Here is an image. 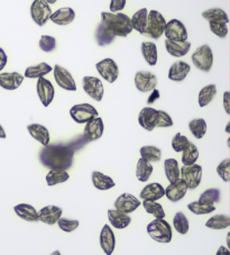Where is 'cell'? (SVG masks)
Listing matches in <instances>:
<instances>
[{"label": "cell", "instance_id": "6da1fadb", "mask_svg": "<svg viewBox=\"0 0 230 255\" xmlns=\"http://www.w3.org/2000/svg\"><path fill=\"white\" fill-rule=\"evenodd\" d=\"M75 148L71 144H48L39 152V162L50 170L66 171L73 164Z\"/></svg>", "mask_w": 230, "mask_h": 255}, {"label": "cell", "instance_id": "7a4b0ae2", "mask_svg": "<svg viewBox=\"0 0 230 255\" xmlns=\"http://www.w3.org/2000/svg\"><path fill=\"white\" fill-rule=\"evenodd\" d=\"M101 24L114 36L127 37L132 32L130 18L122 12L112 14V12L103 11L101 12Z\"/></svg>", "mask_w": 230, "mask_h": 255}, {"label": "cell", "instance_id": "3957f363", "mask_svg": "<svg viewBox=\"0 0 230 255\" xmlns=\"http://www.w3.org/2000/svg\"><path fill=\"white\" fill-rule=\"evenodd\" d=\"M147 233L152 240L167 244L172 241V227L165 219H154L147 225Z\"/></svg>", "mask_w": 230, "mask_h": 255}, {"label": "cell", "instance_id": "277c9868", "mask_svg": "<svg viewBox=\"0 0 230 255\" xmlns=\"http://www.w3.org/2000/svg\"><path fill=\"white\" fill-rule=\"evenodd\" d=\"M165 25L166 20L161 12L157 10H150L147 15V24H146L144 36L158 39L164 34Z\"/></svg>", "mask_w": 230, "mask_h": 255}, {"label": "cell", "instance_id": "5b68a950", "mask_svg": "<svg viewBox=\"0 0 230 255\" xmlns=\"http://www.w3.org/2000/svg\"><path fill=\"white\" fill-rule=\"evenodd\" d=\"M192 62L194 67L203 72H209L214 64V53L209 45H202L198 47L192 54Z\"/></svg>", "mask_w": 230, "mask_h": 255}, {"label": "cell", "instance_id": "8992f818", "mask_svg": "<svg viewBox=\"0 0 230 255\" xmlns=\"http://www.w3.org/2000/svg\"><path fill=\"white\" fill-rule=\"evenodd\" d=\"M203 170L201 165L192 164V165H183V168L180 169V179H182L188 190H194L200 186L202 179Z\"/></svg>", "mask_w": 230, "mask_h": 255}, {"label": "cell", "instance_id": "52a82bcc", "mask_svg": "<svg viewBox=\"0 0 230 255\" xmlns=\"http://www.w3.org/2000/svg\"><path fill=\"white\" fill-rule=\"evenodd\" d=\"M70 115L78 124H87L98 117V111L90 104H79L70 109Z\"/></svg>", "mask_w": 230, "mask_h": 255}, {"label": "cell", "instance_id": "ba28073f", "mask_svg": "<svg viewBox=\"0 0 230 255\" xmlns=\"http://www.w3.org/2000/svg\"><path fill=\"white\" fill-rule=\"evenodd\" d=\"M30 16L38 26H44L51 18L52 9L45 0H35L30 6Z\"/></svg>", "mask_w": 230, "mask_h": 255}, {"label": "cell", "instance_id": "9c48e42d", "mask_svg": "<svg viewBox=\"0 0 230 255\" xmlns=\"http://www.w3.org/2000/svg\"><path fill=\"white\" fill-rule=\"evenodd\" d=\"M164 35L169 41H188V30L185 28V25L179 19L167 21Z\"/></svg>", "mask_w": 230, "mask_h": 255}, {"label": "cell", "instance_id": "30bf717a", "mask_svg": "<svg viewBox=\"0 0 230 255\" xmlns=\"http://www.w3.org/2000/svg\"><path fill=\"white\" fill-rule=\"evenodd\" d=\"M82 87L86 94L96 101H101L104 98L105 89L99 78L85 77L82 79Z\"/></svg>", "mask_w": 230, "mask_h": 255}, {"label": "cell", "instance_id": "8fae6325", "mask_svg": "<svg viewBox=\"0 0 230 255\" xmlns=\"http://www.w3.org/2000/svg\"><path fill=\"white\" fill-rule=\"evenodd\" d=\"M97 71L101 78H104L109 83H114L118 79L119 69L117 63L113 59H105L96 64Z\"/></svg>", "mask_w": 230, "mask_h": 255}, {"label": "cell", "instance_id": "7c38bea8", "mask_svg": "<svg viewBox=\"0 0 230 255\" xmlns=\"http://www.w3.org/2000/svg\"><path fill=\"white\" fill-rule=\"evenodd\" d=\"M135 86L140 92H149L156 89L157 78L149 71H138L135 76Z\"/></svg>", "mask_w": 230, "mask_h": 255}, {"label": "cell", "instance_id": "4fadbf2b", "mask_svg": "<svg viewBox=\"0 0 230 255\" xmlns=\"http://www.w3.org/2000/svg\"><path fill=\"white\" fill-rule=\"evenodd\" d=\"M36 87L37 96L39 100H41L42 105L44 107H48L52 104L55 96V90L52 82L45 78H39L37 80Z\"/></svg>", "mask_w": 230, "mask_h": 255}, {"label": "cell", "instance_id": "5bb4252c", "mask_svg": "<svg viewBox=\"0 0 230 255\" xmlns=\"http://www.w3.org/2000/svg\"><path fill=\"white\" fill-rule=\"evenodd\" d=\"M140 206V200L130 193H122L115 201V209L123 214L129 215Z\"/></svg>", "mask_w": 230, "mask_h": 255}, {"label": "cell", "instance_id": "9a60e30c", "mask_svg": "<svg viewBox=\"0 0 230 255\" xmlns=\"http://www.w3.org/2000/svg\"><path fill=\"white\" fill-rule=\"evenodd\" d=\"M53 72H54L56 83L62 88V89L68 91L77 90V83H75L72 74H71L65 68L56 64L54 69H53Z\"/></svg>", "mask_w": 230, "mask_h": 255}, {"label": "cell", "instance_id": "2e32d148", "mask_svg": "<svg viewBox=\"0 0 230 255\" xmlns=\"http://www.w3.org/2000/svg\"><path fill=\"white\" fill-rule=\"evenodd\" d=\"M104 130L105 125L103 120L100 117H96L95 120L86 124L85 131H83V138H85V140L94 142V140L99 139L103 136Z\"/></svg>", "mask_w": 230, "mask_h": 255}, {"label": "cell", "instance_id": "e0dca14e", "mask_svg": "<svg viewBox=\"0 0 230 255\" xmlns=\"http://www.w3.org/2000/svg\"><path fill=\"white\" fill-rule=\"evenodd\" d=\"M38 213V222H42L47 225H55L59 222V219L62 217L63 210L57 206H46L42 208Z\"/></svg>", "mask_w": 230, "mask_h": 255}, {"label": "cell", "instance_id": "ac0fdd59", "mask_svg": "<svg viewBox=\"0 0 230 255\" xmlns=\"http://www.w3.org/2000/svg\"><path fill=\"white\" fill-rule=\"evenodd\" d=\"M100 246L106 255H112L116 248V237L109 225H105L100 233Z\"/></svg>", "mask_w": 230, "mask_h": 255}, {"label": "cell", "instance_id": "d6986e66", "mask_svg": "<svg viewBox=\"0 0 230 255\" xmlns=\"http://www.w3.org/2000/svg\"><path fill=\"white\" fill-rule=\"evenodd\" d=\"M188 188L185 186V183L182 179L176 180L175 182L170 183V186H167L165 189V196L167 199L172 202H178L182 200L187 195Z\"/></svg>", "mask_w": 230, "mask_h": 255}, {"label": "cell", "instance_id": "ffe728a7", "mask_svg": "<svg viewBox=\"0 0 230 255\" xmlns=\"http://www.w3.org/2000/svg\"><path fill=\"white\" fill-rule=\"evenodd\" d=\"M165 196V189L162 184L154 182L146 186L140 191V199L143 201H157Z\"/></svg>", "mask_w": 230, "mask_h": 255}, {"label": "cell", "instance_id": "44dd1931", "mask_svg": "<svg viewBox=\"0 0 230 255\" xmlns=\"http://www.w3.org/2000/svg\"><path fill=\"white\" fill-rule=\"evenodd\" d=\"M24 81V76L18 72H5L0 74V87L6 90H16Z\"/></svg>", "mask_w": 230, "mask_h": 255}, {"label": "cell", "instance_id": "7402d4cb", "mask_svg": "<svg viewBox=\"0 0 230 255\" xmlns=\"http://www.w3.org/2000/svg\"><path fill=\"white\" fill-rule=\"evenodd\" d=\"M165 47L167 53L174 58H182L189 53L191 48V43L188 41H165Z\"/></svg>", "mask_w": 230, "mask_h": 255}, {"label": "cell", "instance_id": "603a6c76", "mask_svg": "<svg viewBox=\"0 0 230 255\" xmlns=\"http://www.w3.org/2000/svg\"><path fill=\"white\" fill-rule=\"evenodd\" d=\"M157 111L152 107H145L140 111L138 115V124L143 127L144 129L152 131L155 128Z\"/></svg>", "mask_w": 230, "mask_h": 255}, {"label": "cell", "instance_id": "cb8c5ba5", "mask_svg": "<svg viewBox=\"0 0 230 255\" xmlns=\"http://www.w3.org/2000/svg\"><path fill=\"white\" fill-rule=\"evenodd\" d=\"M190 70H191L190 64L183 62V61H178V62L172 64V67L170 68L169 79L174 82L183 81L190 73Z\"/></svg>", "mask_w": 230, "mask_h": 255}, {"label": "cell", "instance_id": "d4e9b609", "mask_svg": "<svg viewBox=\"0 0 230 255\" xmlns=\"http://www.w3.org/2000/svg\"><path fill=\"white\" fill-rule=\"evenodd\" d=\"M27 130L29 135L32 136L34 139H36L38 143H41L44 147L50 144V131H48L45 126H43L41 124H30L27 126Z\"/></svg>", "mask_w": 230, "mask_h": 255}, {"label": "cell", "instance_id": "484cf974", "mask_svg": "<svg viewBox=\"0 0 230 255\" xmlns=\"http://www.w3.org/2000/svg\"><path fill=\"white\" fill-rule=\"evenodd\" d=\"M108 219L112 226L117 228V230H123L130 225L131 217L129 215L123 214L116 209H109L108 210Z\"/></svg>", "mask_w": 230, "mask_h": 255}, {"label": "cell", "instance_id": "4316f807", "mask_svg": "<svg viewBox=\"0 0 230 255\" xmlns=\"http://www.w3.org/2000/svg\"><path fill=\"white\" fill-rule=\"evenodd\" d=\"M75 18V12L70 7H63L57 9L55 12H52L51 20L53 23L60 26H65L72 23Z\"/></svg>", "mask_w": 230, "mask_h": 255}, {"label": "cell", "instance_id": "83f0119b", "mask_svg": "<svg viewBox=\"0 0 230 255\" xmlns=\"http://www.w3.org/2000/svg\"><path fill=\"white\" fill-rule=\"evenodd\" d=\"M14 210L17 216L21 219H24L26 222H30V223L38 222V213L32 205L19 204L15 206Z\"/></svg>", "mask_w": 230, "mask_h": 255}, {"label": "cell", "instance_id": "f1b7e54d", "mask_svg": "<svg viewBox=\"0 0 230 255\" xmlns=\"http://www.w3.org/2000/svg\"><path fill=\"white\" fill-rule=\"evenodd\" d=\"M91 179H92V184H94L95 188H97L98 190H101V191L109 190V189H112L116 186V182H115L112 178L99 172V171H94L91 174Z\"/></svg>", "mask_w": 230, "mask_h": 255}, {"label": "cell", "instance_id": "f546056e", "mask_svg": "<svg viewBox=\"0 0 230 255\" xmlns=\"http://www.w3.org/2000/svg\"><path fill=\"white\" fill-rule=\"evenodd\" d=\"M141 54H143L146 63L149 64L150 67L156 65L158 60V52L157 46L154 42H143L140 46Z\"/></svg>", "mask_w": 230, "mask_h": 255}, {"label": "cell", "instance_id": "4dcf8cb0", "mask_svg": "<svg viewBox=\"0 0 230 255\" xmlns=\"http://www.w3.org/2000/svg\"><path fill=\"white\" fill-rule=\"evenodd\" d=\"M147 15L148 10L146 8H141L138 11H136L132 17L130 18L131 21V27L132 30H136L140 35L145 34L146 29V24H147Z\"/></svg>", "mask_w": 230, "mask_h": 255}, {"label": "cell", "instance_id": "1f68e13d", "mask_svg": "<svg viewBox=\"0 0 230 255\" xmlns=\"http://www.w3.org/2000/svg\"><path fill=\"white\" fill-rule=\"evenodd\" d=\"M202 17L209 23H220L228 24L229 18L227 12L221 9V8H210L202 12Z\"/></svg>", "mask_w": 230, "mask_h": 255}, {"label": "cell", "instance_id": "d6a6232c", "mask_svg": "<svg viewBox=\"0 0 230 255\" xmlns=\"http://www.w3.org/2000/svg\"><path fill=\"white\" fill-rule=\"evenodd\" d=\"M53 70L50 64L42 62L33 67H28L25 70V78L28 79H39L50 73Z\"/></svg>", "mask_w": 230, "mask_h": 255}, {"label": "cell", "instance_id": "836d02e7", "mask_svg": "<svg viewBox=\"0 0 230 255\" xmlns=\"http://www.w3.org/2000/svg\"><path fill=\"white\" fill-rule=\"evenodd\" d=\"M153 165L149 162L145 161L143 159H139L136 165V177L140 182L148 181L150 175L153 173Z\"/></svg>", "mask_w": 230, "mask_h": 255}, {"label": "cell", "instance_id": "e575fe53", "mask_svg": "<svg viewBox=\"0 0 230 255\" xmlns=\"http://www.w3.org/2000/svg\"><path fill=\"white\" fill-rule=\"evenodd\" d=\"M206 226L216 231L226 230L230 226V217L228 215H215V216L208 219Z\"/></svg>", "mask_w": 230, "mask_h": 255}, {"label": "cell", "instance_id": "d590c367", "mask_svg": "<svg viewBox=\"0 0 230 255\" xmlns=\"http://www.w3.org/2000/svg\"><path fill=\"white\" fill-rule=\"evenodd\" d=\"M216 95H217L216 85H208L206 87H203L200 90V92H199V97H198L199 106L201 108L208 106V105L214 100Z\"/></svg>", "mask_w": 230, "mask_h": 255}, {"label": "cell", "instance_id": "8d00e7d4", "mask_svg": "<svg viewBox=\"0 0 230 255\" xmlns=\"http://www.w3.org/2000/svg\"><path fill=\"white\" fill-rule=\"evenodd\" d=\"M164 171L170 183H173L180 179V166L175 159H166L164 161Z\"/></svg>", "mask_w": 230, "mask_h": 255}, {"label": "cell", "instance_id": "74e56055", "mask_svg": "<svg viewBox=\"0 0 230 255\" xmlns=\"http://www.w3.org/2000/svg\"><path fill=\"white\" fill-rule=\"evenodd\" d=\"M140 159L153 163V162H158L161 160L162 151L156 146H152V145H147V146H143L139 149Z\"/></svg>", "mask_w": 230, "mask_h": 255}, {"label": "cell", "instance_id": "f35d334b", "mask_svg": "<svg viewBox=\"0 0 230 255\" xmlns=\"http://www.w3.org/2000/svg\"><path fill=\"white\" fill-rule=\"evenodd\" d=\"M115 38H116V36H114V35L110 33L103 24L100 23L98 25V27L96 29V39L99 46L103 47V46L109 45V44L115 42Z\"/></svg>", "mask_w": 230, "mask_h": 255}, {"label": "cell", "instance_id": "ab89813d", "mask_svg": "<svg viewBox=\"0 0 230 255\" xmlns=\"http://www.w3.org/2000/svg\"><path fill=\"white\" fill-rule=\"evenodd\" d=\"M221 199V191L218 188H210L207 189L206 191H203L200 198H199V202L206 205H211L215 206V204H218Z\"/></svg>", "mask_w": 230, "mask_h": 255}, {"label": "cell", "instance_id": "60d3db41", "mask_svg": "<svg viewBox=\"0 0 230 255\" xmlns=\"http://www.w3.org/2000/svg\"><path fill=\"white\" fill-rule=\"evenodd\" d=\"M189 129L194 137L201 139L207 133V122L203 118H194L189 123Z\"/></svg>", "mask_w": 230, "mask_h": 255}, {"label": "cell", "instance_id": "b9f144b4", "mask_svg": "<svg viewBox=\"0 0 230 255\" xmlns=\"http://www.w3.org/2000/svg\"><path fill=\"white\" fill-rule=\"evenodd\" d=\"M199 159V149L193 143L190 142L187 147L182 151V163L183 165L196 164Z\"/></svg>", "mask_w": 230, "mask_h": 255}, {"label": "cell", "instance_id": "7bdbcfd3", "mask_svg": "<svg viewBox=\"0 0 230 255\" xmlns=\"http://www.w3.org/2000/svg\"><path fill=\"white\" fill-rule=\"evenodd\" d=\"M70 179L69 173L66 171L61 170H50V172L46 174V183L47 186L53 187L59 183L66 182Z\"/></svg>", "mask_w": 230, "mask_h": 255}, {"label": "cell", "instance_id": "ee69618b", "mask_svg": "<svg viewBox=\"0 0 230 255\" xmlns=\"http://www.w3.org/2000/svg\"><path fill=\"white\" fill-rule=\"evenodd\" d=\"M146 213L153 215L155 219H164L165 218V212L163 209V206L158 204L157 201H143L141 202Z\"/></svg>", "mask_w": 230, "mask_h": 255}, {"label": "cell", "instance_id": "f6af8a7d", "mask_svg": "<svg viewBox=\"0 0 230 255\" xmlns=\"http://www.w3.org/2000/svg\"><path fill=\"white\" fill-rule=\"evenodd\" d=\"M173 226L176 230V232L181 235H185L188 234L189 228H190V224H189V219L187 216L182 213L179 212L174 215L173 218Z\"/></svg>", "mask_w": 230, "mask_h": 255}, {"label": "cell", "instance_id": "bcb514c9", "mask_svg": "<svg viewBox=\"0 0 230 255\" xmlns=\"http://www.w3.org/2000/svg\"><path fill=\"white\" fill-rule=\"evenodd\" d=\"M188 209L194 215H208L214 213L216 210V207L211 205L201 204V202L199 201H193L191 204L188 205Z\"/></svg>", "mask_w": 230, "mask_h": 255}, {"label": "cell", "instance_id": "7dc6e473", "mask_svg": "<svg viewBox=\"0 0 230 255\" xmlns=\"http://www.w3.org/2000/svg\"><path fill=\"white\" fill-rule=\"evenodd\" d=\"M39 48L44 52H53L56 47V39L51 35H43L38 42Z\"/></svg>", "mask_w": 230, "mask_h": 255}, {"label": "cell", "instance_id": "c3c4849f", "mask_svg": "<svg viewBox=\"0 0 230 255\" xmlns=\"http://www.w3.org/2000/svg\"><path fill=\"white\" fill-rule=\"evenodd\" d=\"M59 225L60 230L65 233H72L73 231L77 230L80 225V223L77 219H69V218H60L59 222L56 223Z\"/></svg>", "mask_w": 230, "mask_h": 255}, {"label": "cell", "instance_id": "681fc988", "mask_svg": "<svg viewBox=\"0 0 230 255\" xmlns=\"http://www.w3.org/2000/svg\"><path fill=\"white\" fill-rule=\"evenodd\" d=\"M172 126H173V120H172L169 114L164 111H157L155 128L156 127H158V128H166V127Z\"/></svg>", "mask_w": 230, "mask_h": 255}, {"label": "cell", "instance_id": "f907efd6", "mask_svg": "<svg viewBox=\"0 0 230 255\" xmlns=\"http://www.w3.org/2000/svg\"><path fill=\"white\" fill-rule=\"evenodd\" d=\"M190 140L187 136H184L181 133H176L173 139H172V148H173L176 153L182 152L183 149L188 146Z\"/></svg>", "mask_w": 230, "mask_h": 255}, {"label": "cell", "instance_id": "816d5d0a", "mask_svg": "<svg viewBox=\"0 0 230 255\" xmlns=\"http://www.w3.org/2000/svg\"><path fill=\"white\" fill-rule=\"evenodd\" d=\"M217 173H218L219 177L223 179L224 182H229L230 181V160L225 159L221 161L219 165L217 166Z\"/></svg>", "mask_w": 230, "mask_h": 255}, {"label": "cell", "instance_id": "f5cc1de1", "mask_svg": "<svg viewBox=\"0 0 230 255\" xmlns=\"http://www.w3.org/2000/svg\"><path fill=\"white\" fill-rule=\"evenodd\" d=\"M209 27L212 33L216 36L220 38L227 37L228 35V25L227 24H220V23H209Z\"/></svg>", "mask_w": 230, "mask_h": 255}, {"label": "cell", "instance_id": "db71d44e", "mask_svg": "<svg viewBox=\"0 0 230 255\" xmlns=\"http://www.w3.org/2000/svg\"><path fill=\"white\" fill-rule=\"evenodd\" d=\"M126 6V0H112L110 1V12L116 14L117 11L122 10Z\"/></svg>", "mask_w": 230, "mask_h": 255}, {"label": "cell", "instance_id": "11a10c76", "mask_svg": "<svg viewBox=\"0 0 230 255\" xmlns=\"http://www.w3.org/2000/svg\"><path fill=\"white\" fill-rule=\"evenodd\" d=\"M223 103H224V109H225L226 114L230 115V92L229 91L224 92Z\"/></svg>", "mask_w": 230, "mask_h": 255}, {"label": "cell", "instance_id": "9f6ffc18", "mask_svg": "<svg viewBox=\"0 0 230 255\" xmlns=\"http://www.w3.org/2000/svg\"><path fill=\"white\" fill-rule=\"evenodd\" d=\"M7 61H8V58H7L6 52L3 51L1 47H0V71H1V70L6 67Z\"/></svg>", "mask_w": 230, "mask_h": 255}, {"label": "cell", "instance_id": "6f0895ef", "mask_svg": "<svg viewBox=\"0 0 230 255\" xmlns=\"http://www.w3.org/2000/svg\"><path fill=\"white\" fill-rule=\"evenodd\" d=\"M158 98H160V91H158L157 89H154L152 91V95H150V97L147 99V104L152 105V104L155 103V100L158 99Z\"/></svg>", "mask_w": 230, "mask_h": 255}, {"label": "cell", "instance_id": "680465c9", "mask_svg": "<svg viewBox=\"0 0 230 255\" xmlns=\"http://www.w3.org/2000/svg\"><path fill=\"white\" fill-rule=\"evenodd\" d=\"M216 255H230V251L226 246H220Z\"/></svg>", "mask_w": 230, "mask_h": 255}, {"label": "cell", "instance_id": "91938a15", "mask_svg": "<svg viewBox=\"0 0 230 255\" xmlns=\"http://www.w3.org/2000/svg\"><path fill=\"white\" fill-rule=\"evenodd\" d=\"M0 138H6V131L1 125H0Z\"/></svg>", "mask_w": 230, "mask_h": 255}, {"label": "cell", "instance_id": "94428289", "mask_svg": "<svg viewBox=\"0 0 230 255\" xmlns=\"http://www.w3.org/2000/svg\"><path fill=\"white\" fill-rule=\"evenodd\" d=\"M227 246H228V250H229V248H230V233H228L227 234Z\"/></svg>", "mask_w": 230, "mask_h": 255}, {"label": "cell", "instance_id": "6125c7cd", "mask_svg": "<svg viewBox=\"0 0 230 255\" xmlns=\"http://www.w3.org/2000/svg\"><path fill=\"white\" fill-rule=\"evenodd\" d=\"M229 128H230V122H228L227 126H226V133H230V131H229Z\"/></svg>", "mask_w": 230, "mask_h": 255}, {"label": "cell", "instance_id": "be15d7a7", "mask_svg": "<svg viewBox=\"0 0 230 255\" xmlns=\"http://www.w3.org/2000/svg\"><path fill=\"white\" fill-rule=\"evenodd\" d=\"M46 2H47V5L50 6V5H52V3H55L56 1H55V0H48V1H46Z\"/></svg>", "mask_w": 230, "mask_h": 255}, {"label": "cell", "instance_id": "e7e4bbea", "mask_svg": "<svg viewBox=\"0 0 230 255\" xmlns=\"http://www.w3.org/2000/svg\"><path fill=\"white\" fill-rule=\"evenodd\" d=\"M51 255H62V254H61L60 251H54V252H53Z\"/></svg>", "mask_w": 230, "mask_h": 255}, {"label": "cell", "instance_id": "03108f58", "mask_svg": "<svg viewBox=\"0 0 230 255\" xmlns=\"http://www.w3.org/2000/svg\"><path fill=\"white\" fill-rule=\"evenodd\" d=\"M227 145H228V146H230V138L227 139Z\"/></svg>", "mask_w": 230, "mask_h": 255}]
</instances>
